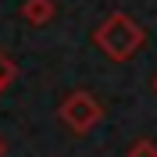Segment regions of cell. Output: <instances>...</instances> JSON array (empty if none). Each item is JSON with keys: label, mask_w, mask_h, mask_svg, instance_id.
I'll return each mask as SVG.
<instances>
[{"label": "cell", "mask_w": 157, "mask_h": 157, "mask_svg": "<svg viewBox=\"0 0 157 157\" xmlns=\"http://www.w3.org/2000/svg\"><path fill=\"white\" fill-rule=\"evenodd\" d=\"M125 157H157V143H154V139H147V136H139V139L128 143Z\"/></svg>", "instance_id": "obj_5"}, {"label": "cell", "mask_w": 157, "mask_h": 157, "mask_svg": "<svg viewBox=\"0 0 157 157\" xmlns=\"http://www.w3.org/2000/svg\"><path fill=\"white\" fill-rule=\"evenodd\" d=\"M57 121L68 128L71 136H86L104 121V104H100L89 89H71L68 97L57 104Z\"/></svg>", "instance_id": "obj_2"}, {"label": "cell", "mask_w": 157, "mask_h": 157, "mask_svg": "<svg viewBox=\"0 0 157 157\" xmlns=\"http://www.w3.org/2000/svg\"><path fill=\"white\" fill-rule=\"evenodd\" d=\"M14 78H18V61H14L7 50L0 47V97L14 86Z\"/></svg>", "instance_id": "obj_4"}, {"label": "cell", "mask_w": 157, "mask_h": 157, "mask_svg": "<svg viewBox=\"0 0 157 157\" xmlns=\"http://www.w3.org/2000/svg\"><path fill=\"white\" fill-rule=\"evenodd\" d=\"M57 18V4L54 0H25L21 4V21L32 25V29H43Z\"/></svg>", "instance_id": "obj_3"}, {"label": "cell", "mask_w": 157, "mask_h": 157, "mask_svg": "<svg viewBox=\"0 0 157 157\" xmlns=\"http://www.w3.org/2000/svg\"><path fill=\"white\" fill-rule=\"evenodd\" d=\"M4 154H7V143H4V136H0V157H4Z\"/></svg>", "instance_id": "obj_6"}, {"label": "cell", "mask_w": 157, "mask_h": 157, "mask_svg": "<svg viewBox=\"0 0 157 157\" xmlns=\"http://www.w3.org/2000/svg\"><path fill=\"white\" fill-rule=\"evenodd\" d=\"M154 93H157V78H154Z\"/></svg>", "instance_id": "obj_7"}, {"label": "cell", "mask_w": 157, "mask_h": 157, "mask_svg": "<svg viewBox=\"0 0 157 157\" xmlns=\"http://www.w3.org/2000/svg\"><path fill=\"white\" fill-rule=\"evenodd\" d=\"M93 47L114 64H125L147 47V29L125 11H111L107 18L93 29Z\"/></svg>", "instance_id": "obj_1"}]
</instances>
